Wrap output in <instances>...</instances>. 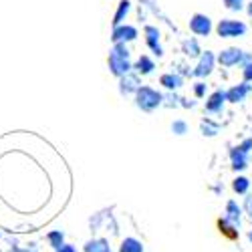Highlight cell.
Returning <instances> with one entry per match:
<instances>
[{
    "label": "cell",
    "mask_w": 252,
    "mask_h": 252,
    "mask_svg": "<svg viewBox=\"0 0 252 252\" xmlns=\"http://www.w3.org/2000/svg\"><path fill=\"white\" fill-rule=\"evenodd\" d=\"M242 79H244V83H252V61L242 65Z\"/></svg>",
    "instance_id": "cell-29"
},
{
    "label": "cell",
    "mask_w": 252,
    "mask_h": 252,
    "mask_svg": "<svg viewBox=\"0 0 252 252\" xmlns=\"http://www.w3.org/2000/svg\"><path fill=\"white\" fill-rule=\"evenodd\" d=\"M143 36H145V45H148V49L159 57H163V47H161V34H159V29L154 27V25H148L143 29Z\"/></svg>",
    "instance_id": "cell-7"
},
{
    "label": "cell",
    "mask_w": 252,
    "mask_h": 252,
    "mask_svg": "<svg viewBox=\"0 0 252 252\" xmlns=\"http://www.w3.org/2000/svg\"><path fill=\"white\" fill-rule=\"evenodd\" d=\"M119 252H145L143 244L133 238V236H127V238H123L121 244H119Z\"/></svg>",
    "instance_id": "cell-21"
},
{
    "label": "cell",
    "mask_w": 252,
    "mask_h": 252,
    "mask_svg": "<svg viewBox=\"0 0 252 252\" xmlns=\"http://www.w3.org/2000/svg\"><path fill=\"white\" fill-rule=\"evenodd\" d=\"M141 87V81L137 73H127L119 79V93L121 95H135V91Z\"/></svg>",
    "instance_id": "cell-9"
},
{
    "label": "cell",
    "mask_w": 252,
    "mask_h": 252,
    "mask_svg": "<svg viewBox=\"0 0 252 252\" xmlns=\"http://www.w3.org/2000/svg\"><path fill=\"white\" fill-rule=\"evenodd\" d=\"M159 85L163 87V89H167V91H178L182 85H184V77L180 75V73H163L161 77H159Z\"/></svg>",
    "instance_id": "cell-13"
},
{
    "label": "cell",
    "mask_w": 252,
    "mask_h": 252,
    "mask_svg": "<svg viewBox=\"0 0 252 252\" xmlns=\"http://www.w3.org/2000/svg\"><path fill=\"white\" fill-rule=\"evenodd\" d=\"M182 53L186 57H190V59H198L202 55V49H200V43H198V38L190 36V38H186L184 43H182Z\"/></svg>",
    "instance_id": "cell-17"
},
{
    "label": "cell",
    "mask_w": 252,
    "mask_h": 252,
    "mask_svg": "<svg viewBox=\"0 0 252 252\" xmlns=\"http://www.w3.org/2000/svg\"><path fill=\"white\" fill-rule=\"evenodd\" d=\"M232 190H234L236 194H240V196H246L248 190H250V180H248L246 176L234 178V180H232Z\"/></svg>",
    "instance_id": "cell-23"
},
{
    "label": "cell",
    "mask_w": 252,
    "mask_h": 252,
    "mask_svg": "<svg viewBox=\"0 0 252 252\" xmlns=\"http://www.w3.org/2000/svg\"><path fill=\"white\" fill-rule=\"evenodd\" d=\"M248 240L252 242V230H250V232H248Z\"/></svg>",
    "instance_id": "cell-34"
},
{
    "label": "cell",
    "mask_w": 252,
    "mask_h": 252,
    "mask_svg": "<svg viewBox=\"0 0 252 252\" xmlns=\"http://www.w3.org/2000/svg\"><path fill=\"white\" fill-rule=\"evenodd\" d=\"M55 252H77V248H75L73 244H67V242H65V244H63L59 250H55Z\"/></svg>",
    "instance_id": "cell-31"
},
{
    "label": "cell",
    "mask_w": 252,
    "mask_h": 252,
    "mask_svg": "<svg viewBox=\"0 0 252 252\" xmlns=\"http://www.w3.org/2000/svg\"><path fill=\"white\" fill-rule=\"evenodd\" d=\"M214 65H216V55L212 51H202V55L198 57V65L194 67L192 75L198 77V79H206L210 73L214 71Z\"/></svg>",
    "instance_id": "cell-6"
},
{
    "label": "cell",
    "mask_w": 252,
    "mask_h": 252,
    "mask_svg": "<svg viewBox=\"0 0 252 252\" xmlns=\"http://www.w3.org/2000/svg\"><path fill=\"white\" fill-rule=\"evenodd\" d=\"M216 224H218V230H220V234H222V236H226L228 240H238V236H240L238 228H234L226 218H218Z\"/></svg>",
    "instance_id": "cell-18"
},
{
    "label": "cell",
    "mask_w": 252,
    "mask_h": 252,
    "mask_svg": "<svg viewBox=\"0 0 252 252\" xmlns=\"http://www.w3.org/2000/svg\"><path fill=\"white\" fill-rule=\"evenodd\" d=\"M236 148H238L242 154H248V156H250V152H252V137H246L242 143L236 145Z\"/></svg>",
    "instance_id": "cell-30"
},
{
    "label": "cell",
    "mask_w": 252,
    "mask_h": 252,
    "mask_svg": "<svg viewBox=\"0 0 252 252\" xmlns=\"http://www.w3.org/2000/svg\"><path fill=\"white\" fill-rule=\"evenodd\" d=\"M172 133L174 135H186L188 133V123L184 119H176L172 123Z\"/></svg>",
    "instance_id": "cell-24"
},
{
    "label": "cell",
    "mask_w": 252,
    "mask_h": 252,
    "mask_svg": "<svg viewBox=\"0 0 252 252\" xmlns=\"http://www.w3.org/2000/svg\"><path fill=\"white\" fill-rule=\"evenodd\" d=\"M246 12H248V18H250V23H252V2L246 4Z\"/></svg>",
    "instance_id": "cell-33"
},
{
    "label": "cell",
    "mask_w": 252,
    "mask_h": 252,
    "mask_svg": "<svg viewBox=\"0 0 252 252\" xmlns=\"http://www.w3.org/2000/svg\"><path fill=\"white\" fill-rule=\"evenodd\" d=\"M244 0H224V6L228 8V10H232V12H240V10H244Z\"/></svg>",
    "instance_id": "cell-25"
},
{
    "label": "cell",
    "mask_w": 252,
    "mask_h": 252,
    "mask_svg": "<svg viewBox=\"0 0 252 252\" xmlns=\"http://www.w3.org/2000/svg\"><path fill=\"white\" fill-rule=\"evenodd\" d=\"M163 101H167L165 105H167V107H180V97L176 95V93H167V95H163Z\"/></svg>",
    "instance_id": "cell-28"
},
{
    "label": "cell",
    "mask_w": 252,
    "mask_h": 252,
    "mask_svg": "<svg viewBox=\"0 0 252 252\" xmlns=\"http://www.w3.org/2000/svg\"><path fill=\"white\" fill-rule=\"evenodd\" d=\"M250 85L248 83H240V85H234V87H230L228 91H226V103H242L244 99H246V95L250 93Z\"/></svg>",
    "instance_id": "cell-12"
},
{
    "label": "cell",
    "mask_w": 252,
    "mask_h": 252,
    "mask_svg": "<svg viewBox=\"0 0 252 252\" xmlns=\"http://www.w3.org/2000/svg\"><path fill=\"white\" fill-rule=\"evenodd\" d=\"M248 31V27L242 20H234V18H222L216 25V34L220 38H236V36H244Z\"/></svg>",
    "instance_id": "cell-3"
},
{
    "label": "cell",
    "mask_w": 252,
    "mask_h": 252,
    "mask_svg": "<svg viewBox=\"0 0 252 252\" xmlns=\"http://www.w3.org/2000/svg\"><path fill=\"white\" fill-rule=\"evenodd\" d=\"M190 31L196 34V36H208L210 32L214 31V25H212V18L202 14V12H196L190 16V23H188Z\"/></svg>",
    "instance_id": "cell-5"
},
{
    "label": "cell",
    "mask_w": 252,
    "mask_h": 252,
    "mask_svg": "<svg viewBox=\"0 0 252 252\" xmlns=\"http://www.w3.org/2000/svg\"><path fill=\"white\" fill-rule=\"evenodd\" d=\"M47 242L53 250H59L63 244H65V232H63V230H51L47 234Z\"/></svg>",
    "instance_id": "cell-22"
},
{
    "label": "cell",
    "mask_w": 252,
    "mask_h": 252,
    "mask_svg": "<svg viewBox=\"0 0 252 252\" xmlns=\"http://www.w3.org/2000/svg\"><path fill=\"white\" fill-rule=\"evenodd\" d=\"M200 131H202L204 137H216L220 133V123H216V121L206 117V119L200 121Z\"/></svg>",
    "instance_id": "cell-20"
},
{
    "label": "cell",
    "mask_w": 252,
    "mask_h": 252,
    "mask_svg": "<svg viewBox=\"0 0 252 252\" xmlns=\"http://www.w3.org/2000/svg\"><path fill=\"white\" fill-rule=\"evenodd\" d=\"M135 38H137V29L131 27V25H119V27H115L113 32H111L113 45H117V43L127 45V43H131V40H135Z\"/></svg>",
    "instance_id": "cell-8"
},
{
    "label": "cell",
    "mask_w": 252,
    "mask_h": 252,
    "mask_svg": "<svg viewBox=\"0 0 252 252\" xmlns=\"http://www.w3.org/2000/svg\"><path fill=\"white\" fill-rule=\"evenodd\" d=\"M230 161H232L234 172H244L248 167V154H242L238 148H232L230 150Z\"/></svg>",
    "instance_id": "cell-16"
},
{
    "label": "cell",
    "mask_w": 252,
    "mask_h": 252,
    "mask_svg": "<svg viewBox=\"0 0 252 252\" xmlns=\"http://www.w3.org/2000/svg\"><path fill=\"white\" fill-rule=\"evenodd\" d=\"M224 105H226V91L218 89L206 99V111L208 113H222Z\"/></svg>",
    "instance_id": "cell-11"
},
{
    "label": "cell",
    "mask_w": 252,
    "mask_h": 252,
    "mask_svg": "<svg viewBox=\"0 0 252 252\" xmlns=\"http://www.w3.org/2000/svg\"><path fill=\"white\" fill-rule=\"evenodd\" d=\"M129 10H131V2H129V0H119L117 10H115V14H113V20H111L113 29H115V27H119V25H125V18H127Z\"/></svg>",
    "instance_id": "cell-15"
},
{
    "label": "cell",
    "mask_w": 252,
    "mask_h": 252,
    "mask_svg": "<svg viewBox=\"0 0 252 252\" xmlns=\"http://www.w3.org/2000/svg\"><path fill=\"white\" fill-rule=\"evenodd\" d=\"M10 252H38V248H36V246H29V248H18V246H16V248H12Z\"/></svg>",
    "instance_id": "cell-32"
},
{
    "label": "cell",
    "mask_w": 252,
    "mask_h": 252,
    "mask_svg": "<svg viewBox=\"0 0 252 252\" xmlns=\"http://www.w3.org/2000/svg\"><path fill=\"white\" fill-rule=\"evenodd\" d=\"M206 91H208V85H206L204 81H196V83H194V95H196L198 99L206 97Z\"/></svg>",
    "instance_id": "cell-27"
},
{
    "label": "cell",
    "mask_w": 252,
    "mask_h": 252,
    "mask_svg": "<svg viewBox=\"0 0 252 252\" xmlns=\"http://www.w3.org/2000/svg\"><path fill=\"white\" fill-rule=\"evenodd\" d=\"M135 105L145 111V113H152L156 111L159 105H163V93H159L158 89L154 87H148V85H141L137 91H135Z\"/></svg>",
    "instance_id": "cell-2"
},
{
    "label": "cell",
    "mask_w": 252,
    "mask_h": 252,
    "mask_svg": "<svg viewBox=\"0 0 252 252\" xmlns=\"http://www.w3.org/2000/svg\"><path fill=\"white\" fill-rule=\"evenodd\" d=\"M240 208H242V214H246L252 220V194H246L244 196V204Z\"/></svg>",
    "instance_id": "cell-26"
},
{
    "label": "cell",
    "mask_w": 252,
    "mask_h": 252,
    "mask_svg": "<svg viewBox=\"0 0 252 252\" xmlns=\"http://www.w3.org/2000/svg\"><path fill=\"white\" fill-rule=\"evenodd\" d=\"M154 69H156V61H154L152 57H148V55H141V57L135 61V65H133V71H135L137 75H141V77L152 75Z\"/></svg>",
    "instance_id": "cell-14"
},
{
    "label": "cell",
    "mask_w": 252,
    "mask_h": 252,
    "mask_svg": "<svg viewBox=\"0 0 252 252\" xmlns=\"http://www.w3.org/2000/svg\"><path fill=\"white\" fill-rule=\"evenodd\" d=\"M107 65H109V73L117 79L131 73L133 65H131V53H129L127 45H123V43L113 45L109 51V57H107Z\"/></svg>",
    "instance_id": "cell-1"
},
{
    "label": "cell",
    "mask_w": 252,
    "mask_h": 252,
    "mask_svg": "<svg viewBox=\"0 0 252 252\" xmlns=\"http://www.w3.org/2000/svg\"><path fill=\"white\" fill-rule=\"evenodd\" d=\"M216 61L220 63L222 67H236V65H244V63H250L252 61V55L250 53H244L236 47H230V49H224L220 51V55L216 57Z\"/></svg>",
    "instance_id": "cell-4"
},
{
    "label": "cell",
    "mask_w": 252,
    "mask_h": 252,
    "mask_svg": "<svg viewBox=\"0 0 252 252\" xmlns=\"http://www.w3.org/2000/svg\"><path fill=\"white\" fill-rule=\"evenodd\" d=\"M224 218H226L230 224H232L234 228H240V226H242V208L238 206L236 200H228V202H226Z\"/></svg>",
    "instance_id": "cell-10"
},
{
    "label": "cell",
    "mask_w": 252,
    "mask_h": 252,
    "mask_svg": "<svg viewBox=\"0 0 252 252\" xmlns=\"http://www.w3.org/2000/svg\"><path fill=\"white\" fill-rule=\"evenodd\" d=\"M85 252H113L109 242L105 238H93V240H87L85 246H83Z\"/></svg>",
    "instance_id": "cell-19"
}]
</instances>
